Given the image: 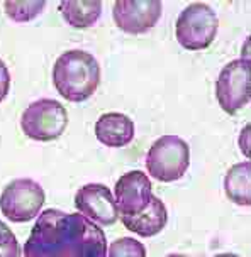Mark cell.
<instances>
[{"label":"cell","mask_w":251,"mask_h":257,"mask_svg":"<svg viewBox=\"0 0 251 257\" xmlns=\"http://www.w3.org/2000/svg\"><path fill=\"white\" fill-rule=\"evenodd\" d=\"M46 7L44 0H7L4 2L7 17L14 22H29L36 19Z\"/></svg>","instance_id":"9a60e30c"},{"label":"cell","mask_w":251,"mask_h":257,"mask_svg":"<svg viewBox=\"0 0 251 257\" xmlns=\"http://www.w3.org/2000/svg\"><path fill=\"white\" fill-rule=\"evenodd\" d=\"M163 6L159 0H117L112 17L121 31L127 34H144L159 21Z\"/></svg>","instance_id":"ba28073f"},{"label":"cell","mask_w":251,"mask_h":257,"mask_svg":"<svg viewBox=\"0 0 251 257\" xmlns=\"http://www.w3.org/2000/svg\"><path fill=\"white\" fill-rule=\"evenodd\" d=\"M190 149L179 136H163L153 142L146 156L149 176L163 183L180 180L189 169Z\"/></svg>","instance_id":"277c9868"},{"label":"cell","mask_w":251,"mask_h":257,"mask_svg":"<svg viewBox=\"0 0 251 257\" xmlns=\"http://www.w3.org/2000/svg\"><path fill=\"white\" fill-rule=\"evenodd\" d=\"M107 238L80 213L44 210L24 244V257H106Z\"/></svg>","instance_id":"6da1fadb"},{"label":"cell","mask_w":251,"mask_h":257,"mask_svg":"<svg viewBox=\"0 0 251 257\" xmlns=\"http://www.w3.org/2000/svg\"><path fill=\"white\" fill-rule=\"evenodd\" d=\"M216 257H239L238 254H229V252H226V254H217Z\"/></svg>","instance_id":"ffe728a7"},{"label":"cell","mask_w":251,"mask_h":257,"mask_svg":"<svg viewBox=\"0 0 251 257\" xmlns=\"http://www.w3.org/2000/svg\"><path fill=\"white\" fill-rule=\"evenodd\" d=\"M106 257H146V249L136 238L121 237L109 245Z\"/></svg>","instance_id":"2e32d148"},{"label":"cell","mask_w":251,"mask_h":257,"mask_svg":"<svg viewBox=\"0 0 251 257\" xmlns=\"http://www.w3.org/2000/svg\"><path fill=\"white\" fill-rule=\"evenodd\" d=\"M151 181L143 171H129L122 174L114 188V200L121 217H131L144 212L151 201Z\"/></svg>","instance_id":"30bf717a"},{"label":"cell","mask_w":251,"mask_h":257,"mask_svg":"<svg viewBox=\"0 0 251 257\" xmlns=\"http://www.w3.org/2000/svg\"><path fill=\"white\" fill-rule=\"evenodd\" d=\"M224 190L226 196L232 203L239 206H249L251 205V163L234 164L229 168L224 180Z\"/></svg>","instance_id":"5bb4252c"},{"label":"cell","mask_w":251,"mask_h":257,"mask_svg":"<svg viewBox=\"0 0 251 257\" xmlns=\"http://www.w3.org/2000/svg\"><path fill=\"white\" fill-rule=\"evenodd\" d=\"M95 136L107 148H124L134 139V122L124 113H104L95 123Z\"/></svg>","instance_id":"8fae6325"},{"label":"cell","mask_w":251,"mask_h":257,"mask_svg":"<svg viewBox=\"0 0 251 257\" xmlns=\"http://www.w3.org/2000/svg\"><path fill=\"white\" fill-rule=\"evenodd\" d=\"M122 223L129 232H134L139 237H153L166 227L168 212L166 206L158 196H151L148 208L138 215L131 217H121Z\"/></svg>","instance_id":"7c38bea8"},{"label":"cell","mask_w":251,"mask_h":257,"mask_svg":"<svg viewBox=\"0 0 251 257\" xmlns=\"http://www.w3.org/2000/svg\"><path fill=\"white\" fill-rule=\"evenodd\" d=\"M75 208L80 215L99 225H114L119 218L112 191L100 183H89L76 191Z\"/></svg>","instance_id":"9c48e42d"},{"label":"cell","mask_w":251,"mask_h":257,"mask_svg":"<svg viewBox=\"0 0 251 257\" xmlns=\"http://www.w3.org/2000/svg\"><path fill=\"white\" fill-rule=\"evenodd\" d=\"M0 257H21L17 237L4 222H0Z\"/></svg>","instance_id":"e0dca14e"},{"label":"cell","mask_w":251,"mask_h":257,"mask_svg":"<svg viewBox=\"0 0 251 257\" xmlns=\"http://www.w3.org/2000/svg\"><path fill=\"white\" fill-rule=\"evenodd\" d=\"M166 257H189V255H185V254H168Z\"/></svg>","instance_id":"44dd1931"},{"label":"cell","mask_w":251,"mask_h":257,"mask_svg":"<svg viewBox=\"0 0 251 257\" xmlns=\"http://www.w3.org/2000/svg\"><path fill=\"white\" fill-rule=\"evenodd\" d=\"M53 83L68 102H85L99 88L100 66L94 54L70 49L60 54L53 66Z\"/></svg>","instance_id":"7a4b0ae2"},{"label":"cell","mask_w":251,"mask_h":257,"mask_svg":"<svg viewBox=\"0 0 251 257\" xmlns=\"http://www.w3.org/2000/svg\"><path fill=\"white\" fill-rule=\"evenodd\" d=\"M68 125V112L58 100L39 98L22 112L21 128L26 137L39 142L56 141Z\"/></svg>","instance_id":"5b68a950"},{"label":"cell","mask_w":251,"mask_h":257,"mask_svg":"<svg viewBox=\"0 0 251 257\" xmlns=\"http://www.w3.org/2000/svg\"><path fill=\"white\" fill-rule=\"evenodd\" d=\"M249 59L239 58L227 63L216 81V96L221 108L229 115L238 113L249 102L251 86Z\"/></svg>","instance_id":"52a82bcc"},{"label":"cell","mask_w":251,"mask_h":257,"mask_svg":"<svg viewBox=\"0 0 251 257\" xmlns=\"http://www.w3.org/2000/svg\"><path fill=\"white\" fill-rule=\"evenodd\" d=\"M63 19L75 29H87L99 21L102 14L100 0H63L60 4Z\"/></svg>","instance_id":"4fadbf2b"},{"label":"cell","mask_w":251,"mask_h":257,"mask_svg":"<svg viewBox=\"0 0 251 257\" xmlns=\"http://www.w3.org/2000/svg\"><path fill=\"white\" fill-rule=\"evenodd\" d=\"M46 200L43 186L31 178H17L4 188L0 210L11 222L26 223L36 218Z\"/></svg>","instance_id":"8992f818"},{"label":"cell","mask_w":251,"mask_h":257,"mask_svg":"<svg viewBox=\"0 0 251 257\" xmlns=\"http://www.w3.org/2000/svg\"><path fill=\"white\" fill-rule=\"evenodd\" d=\"M9 90H11V73H9L7 64L0 59V103L6 100Z\"/></svg>","instance_id":"ac0fdd59"},{"label":"cell","mask_w":251,"mask_h":257,"mask_svg":"<svg viewBox=\"0 0 251 257\" xmlns=\"http://www.w3.org/2000/svg\"><path fill=\"white\" fill-rule=\"evenodd\" d=\"M248 136H249V125H246L243 128V132H241V137H244V141H248ZM241 146H243V139H241ZM241 151L244 153V156H249V146L244 144L243 148H241Z\"/></svg>","instance_id":"d6986e66"},{"label":"cell","mask_w":251,"mask_h":257,"mask_svg":"<svg viewBox=\"0 0 251 257\" xmlns=\"http://www.w3.org/2000/svg\"><path fill=\"white\" fill-rule=\"evenodd\" d=\"M217 14L209 4H189L177 19V41L182 48L189 51H202L214 43L217 36Z\"/></svg>","instance_id":"3957f363"}]
</instances>
